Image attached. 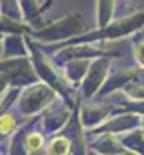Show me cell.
<instances>
[{"instance_id": "obj_1", "label": "cell", "mask_w": 144, "mask_h": 155, "mask_svg": "<svg viewBox=\"0 0 144 155\" xmlns=\"http://www.w3.org/2000/svg\"><path fill=\"white\" fill-rule=\"evenodd\" d=\"M141 27H144V9L130 13L128 16H121L117 20H112L105 27L85 31V33H81L77 36H74L72 40H69V41L56 43V47H63V45H70V43H97V41L119 40L137 33Z\"/></svg>"}, {"instance_id": "obj_2", "label": "cell", "mask_w": 144, "mask_h": 155, "mask_svg": "<svg viewBox=\"0 0 144 155\" xmlns=\"http://www.w3.org/2000/svg\"><path fill=\"white\" fill-rule=\"evenodd\" d=\"M33 51H34V61H36V69H38L40 78H41L69 107L74 108V107L77 105V99L74 97L76 88L67 81V78L63 76L61 69H60L52 60H49L38 47H33Z\"/></svg>"}, {"instance_id": "obj_3", "label": "cell", "mask_w": 144, "mask_h": 155, "mask_svg": "<svg viewBox=\"0 0 144 155\" xmlns=\"http://www.w3.org/2000/svg\"><path fill=\"white\" fill-rule=\"evenodd\" d=\"M85 31H87V27H85L83 16L79 13H72V15H67V16L45 25L41 31L34 33V36L45 43H63Z\"/></svg>"}, {"instance_id": "obj_4", "label": "cell", "mask_w": 144, "mask_h": 155, "mask_svg": "<svg viewBox=\"0 0 144 155\" xmlns=\"http://www.w3.org/2000/svg\"><path fill=\"white\" fill-rule=\"evenodd\" d=\"M112 71V58L110 56H99V58H94L85 72V76L81 79L77 90L81 94L83 99H92L97 96L99 88L103 87L106 76Z\"/></svg>"}, {"instance_id": "obj_5", "label": "cell", "mask_w": 144, "mask_h": 155, "mask_svg": "<svg viewBox=\"0 0 144 155\" xmlns=\"http://www.w3.org/2000/svg\"><path fill=\"white\" fill-rule=\"evenodd\" d=\"M99 56L115 58V56H119V52L117 51H108V49L92 47V43H70V45L58 47V51L52 56V61L58 67H63L69 60H74V58H88V60H94V58H99Z\"/></svg>"}, {"instance_id": "obj_6", "label": "cell", "mask_w": 144, "mask_h": 155, "mask_svg": "<svg viewBox=\"0 0 144 155\" xmlns=\"http://www.w3.org/2000/svg\"><path fill=\"white\" fill-rule=\"evenodd\" d=\"M60 96L45 83V85H36L33 88H27V92L20 99V108L25 116H33L47 108L51 103H54Z\"/></svg>"}, {"instance_id": "obj_7", "label": "cell", "mask_w": 144, "mask_h": 155, "mask_svg": "<svg viewBox=\"0 0 144 155\" xmlns=\"http://www.w3.org/2000/svg\"><path fill=\"white\" fill-rule=\"evenodd\" d=\"M74 108L69 107L61 97H58L54 103H51L47 107V112H45L43 119H41V124H43L45 134L47 135H52L56 132H61L69 124L72 114H74Z\"/></svg>"}, {"instance_id": "obj_8", "label": "cell", "mask_w": 144, "mask_h": 155, "mask_svg": "<svg viewBox=\"0 0 144 155\" xmlns=\"http://www.w3.org/2000/svg\"><path fill=\"white\" fill-rule=\"evenodd\" d=\"M141 126V116L135 114V112H115L108 117L106 121H103L97 128L90 130L88 134H124L128 130H133V128H139Z\"/></svg>"}, {"instance_id": "obj_9", "label": "cell", "mask_w": 144, "mask_h": 155, "mask_svg": "<svg viewBox=\"0 0 144 155\" xmlns=\"http://www.w3.org/2000/svg\"><path fill=\"white\" fill-rule=\"evenodd\" d=\"M113 105H81L77 107V119H79V124L85 128V130H94L97 128L103 121H106L108 117L113 114Z\"/></svg>"}, {"instance_id": "obj_10", "label": "cell", "mask_w": 144, "mask_h": 155, "mask_svg": "<svg viewBox=\"0 0 144 155\" xmlns=\"http://www.w3.org/2000/svg\"><path fill=\"white\" fill-rule=\"evenodd\" d=\"M94 139L88 143V152L94 153H105V155H119V153H128V150L123 146L119 137L115 134H92Z\"/></svg>"}, {"instance_id": "obj_11", "label": "cell", "mask_w": 144, "mask_h": 155, "mask_svg": "<svg viewBox=\"0 0 144 155\" xmlns=\"http://www.w3.org/2000/svg\"><path fill=\"white\" fill-rule=\"evenodd\" d=\"M135 78V69H128V67H121V69H115L112 71L106 76L103 87L99 88V96H110L112 92L115 90H123V87L132 79Z\"/></svg>"}, {"instance_id": "obj_12", "label": "cell", "mask_w": 144, "mask_h": 155, "mask_svg": "<svg viewBox=\"0 0 144 155\" xmlns=\"http://www.w3.org/2000/svg\"><path fill=\"white\" fill-rule=\"evenodd\" d=\"M90 61H92V60H88V58H74V60H69L63 67H60L61 72H63V76L67 78V81L70 83L76 90H77L81 79L85 76V72H87Z\"/></svg>"}, {"instance_id": "obj_13", "label": "cell", "mask_w": 144, "mask_h": 155, "mask_svg": "<svg viewBox=\"0 0 144 155\" xmlns=\"http://www.w3.org/2000/svg\"><path fill=\"white\" fill-rule=\"evenodd\" d=\"M117 137L123 143V146L128 150V153L144 155V135H142V132H141V128L128 130L124 134H119Z\"/></svg>"}, {"instance_id": "obj_14", "label": "cell", "mask_w": 144, "mask_h": 155, "mask_svg": "<svg viewBox=\"0 0 144 155\" xmlns=\"http://www.w3.org/2000/svg\"><path fill=\"white\" fill-rule=\"evenodd\" d=\"M115 7H117V0H97V9H96L97 27H105L113 20Z\"/></svg>"}, {"instance_id": "obj_15", "label": "cell", "mask_w": 144, "mask_h": 155, "mask_svg": "<svg viewBox=\"0 0 144 155\" xmlns=\"http://www.w3.org/2000/svg\"><path fill=\"white\" fill-rule=\"evenodd\" d=\"M47 153H52V155H67V153H72V141L69 135L65 134H58L54 135L49 144H47Z\"/></svg>"}, {"instance_id": "obj_16", "label": "cell", "mask_w": 144, "mask_h": 155, "mask_svg": "<svg viewBox=\"0 0 144 155\" xmlns=\"http://www.w3.org/2000/svg\"><path fill=\"white\" fill-rule=\"evenodd\" d=\"M24 146L27 153H38L45 148V137L41 132H29L24 137Z\"/></svg>"}, {"instance_id": "obj_17", "label": "cell", "mask_w": 144, "mask_h": 155, "mask_svg": "<svg viewBox=\"0 0 144 155\" xmlns=\"http://www.w3.org/2000/svg\"><path fill=\"white\" fill-rule=\"evenodd\" d=\"M123 92L128 99L132 101H139V99H144V81L137 79V78H132L124 87H123Z\"/></svg>"}, {"instance_id": "obj_18", "label": "cell", "mask_w": 144, "mask_h": 155, "mask_svg": "<svg viewBox=\"0 0 144 155\" xmlns=\"http://www.w3.org/2000/svg\"><path fill=\"white\" fill-rule=\"evenodd\" d=\"M132 47H133V58H135L137 65L144 69V35H141V33H133Z\"/></svg>"}, {"instance_id": "obj_19", "label": "cell", "mask_w": 144, "mask_h": 155, "mask_svg": "<svg viewBox=\"0 0 144 155\" xmlns=\"http://www.w3.org/2000/svg\"><path fill=\"white\" fill-rule=\"evenodd\" d=\"M15 128H16V119H15L13 114L5 112V114L0 116V134L2 135H9Z\"/></svg>"}, {"instance_id": "obj_20", "label": "cell", "mask_w": 144, "mask_h": 155, "mask_svg": "<svg viewBox=\"0 0 144 155\" xmlns=\"http://www.w3.org/2000/svg\"><path fill=\"white\" fill-rule=\"evenodd\" d=\"M24 2V7H25V13H27V16L29 18H36V15H38V2L36 0H22Z\"/></svg>"}, {"instance_id": "obj_21", "label": "cell", "mask_w": 144, "mask_h": 155, "mask_svg": "<svg viewBox=\"0 0 144 155\" xmlns=\"http://www.w3.org/2000/svg\"><path fill=\"white\" fill-rule=\"evenodd\" d=\"M135 78H137V79H141V81H144V69H142V67L135 69Z\"/></svg>"}, {"instance_id": "obj_22", "label": "cell", "mask_w": 144, "mask_h": 155, "mask_svg": "<svg viewBox=\"0 0 144 155\" xmlns=\"http://www.w3.org/2000/svg\"><path fill=\"white\" fill-rule=\"evenodd\" d=\"M132 5H135V7H139V5H144V0H128Z\"/></svg>"}, {"instance_id": "obj_23", "label": "cell", "mask_w": 144, "mask_h": 155, "mask_svg": "<svg viewBox=\"0 0 144 155\" xmlns=\"http://www.w3.org/2000/svg\"><path fill=\"white\" fill-rule=\"evenodd\" d=\"M139 128H141V132H142V135H144V116H141V126Z\"/></svg>"}, {"instance_id": "obj_24", "label": "cell", "mask_w": 144, "mask_h": 155, "mask_svg": "<svg viewBox=\"0 0 144 155\" xmlns=\"http://www.w3.org/2000/svg\"><path fill=\"white\" fill-rule=\"evenodd\" d=\"M51 2H52V0H47V4H45V5H41V9H40V11H45V9L51 5Z\"/></svg>"}]
</instances>
